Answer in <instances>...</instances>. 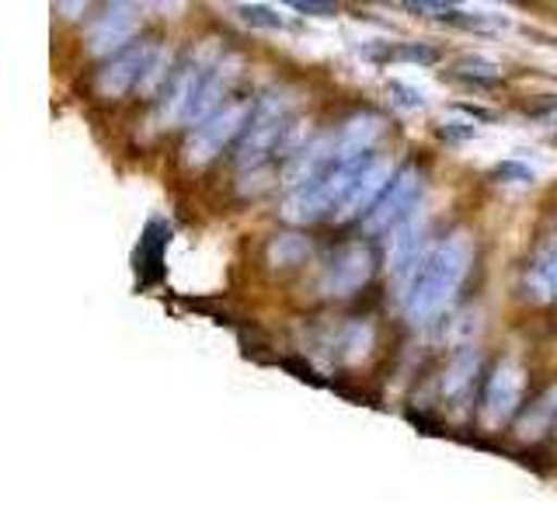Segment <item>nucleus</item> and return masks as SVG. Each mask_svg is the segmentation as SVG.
<instances>
[{
    "label": "nucleus",
    "mask_w": 557,
    "mask_h": 522,
    "mask_svg": "<svg viewBox=\"0 0 557 522\" xmlns=\"http://www.w3.org/2000/svg\"><path fill=\"white\" fill-rule=\"evenodd\" d=\"M498 174H505V178H516V182H533V171L530 167H519V164H502Z\"/></svg>",
    "instance_id": "obj_20"
},
{
    "label": "nucleus",
    "mask_w": 557,
    "mask_h": 522,
    "mask_svg": "<svg viewBox=\"0 0 557 522\" xmlns=\"http://www.w3.org/2000/svg\"><path fill=\"white\" fill-rule=\"evenodd\" d=\"M554 422H557V418H554Z\"/></svg>",
    "instance_id": "obj_22"
},
{
    "label": "nucleus",
    "mask_w": 557,
    "mask_h": 522,
    "mask_svg": "<svg viewBox=\"0 0 557 522\" xmlns=\"http://www.w3.org/2000/svg\"><path fill=\"white\" fill-rule=\"evenodd\" d=\"M153 52H157L153 42H139V46H129L104 60V66L95 74L98 98H122L129 87H139V80H144L147 66L153 60Z\"/></svg>",
    "instance_id": "obj_6"
},
{
    "label": "nucleus",
    "mask_w": 557,
    "mask_h": 522,
    "mask_svg": "<svg viewBox=\"0 0 557 522\" xmlns=\"http://www.w3.org/2000/svg\"><path fill=\"white\" fill-rule=\"evenodd\" d=\"M293 8L304 11V14H335V8H331V4H307V0H296Z\"/></svg>",
    "instance_id": "obj_21"
},
{
    "label": "nucleus",
    "mask_w": 557,
    "mask_h": 522,
    "mask_svg": "<svg viewBox=\"0 0 557 522\" xmlns=\"http://www.w3.org/2000/svg\"><path fill=\"white\" fill-rule=\"evenodd\" d=\"M522 390H527V370L516 359H502L495 365V373L484 383V397H481V418L487 428H498L502 422L519 411Z\"/></svg>",
    "instance_id": "obj_5"
},
{
    "label": "nucleus",
    "mask_w": 557,
    "mask_h": 522,
    "mask_svg": "<svg viewBox=\"0 0 557 522\" xmlns=\"http://www.w3.org/2000/svg\"><path fill=\"white\" fill-rule=\"evenodd\" d=\"M383 136V119L380 115H356L348 119L342 133L335 136L338 144V161H356V157H370L373 144Z\"/></svg>",
    "instance_id": "obj_11"
},
{
    "label": "nucleus",
    "mask_w": 557,
    "mask_h": 522,
    "mask_svg": "<svg viewBox=\"0 0 557 522\" xmlns=\"http://www.w3.org/2000/svg\"><path fill=\"white\" fill-rule=\"evenodd\" d=\"M443 136H449V139H467V136H474V126H467V122H446Z\"/></svg>",
    "instance_id": "obj_19"
},
{
    "label": "nucleus",
    "mask_w": 557,
    "mask_h": 522,
    "mask_svg": "<svg viewBox=\"0 0 557 522\" xmlns=\"http://www.w3.org/2000/svg\"><path fill=\"white\" fill-rule=\"evenodd\" d=\"M251 112H255L251 98L248 101H226L216 115H209L202 126L191 129V136L185 139V150H182L185 161L191 167H202V164L213 161V157H220L223 147L251 122Z\"/></svg>",
    "instance_id": "obj_3"
},
{
    "label": "nucleus",
    "mask_w": 557,
    "mask_h": 522,
    "mask_svg": "<svg viewBox=\"0 0 557 522\" xmlns=\"http://www.w3.org/2000/svg\"><path fill=\"white\" fill-rule=\"evenodd\" d=\"M478 373V352H460L457 359L449 362V370L443 373V394L446 397H460L470 387V376Z\"/></svg>",
    "instance_id": "obj_13"
},
{
    "label": "nucleus",
    "mask_w": 557,
    "mask_h": 522,
    "mask_svg": "<svg viewBox=\"0 0 557 522\" xmlns=\"http://www.w3.org/2000/svg\"><path fill=\"white\" fill-rule=\"evenodd\" d=\"M293 129V101L286 95H269L255 104L248 129H244V139L237 147V164L240 167H261V161L275 150L278 144L289 136Z\"/></svg>",
    "instance_id": "obj_2"
},
{
    "label": "nucleus",
    "mask_w": 557,
    "mask_h": 522,
    "mask_svg": "<svg viewBox=\"0 0 557 522\" xmlns=\"http://www.w3.org/2000/svg\"><path fill=\"white\" fill-rule=\"evenodd\" d=\"M457 77H463L470 84H498V66L484 63V60H463V63H457Z\"/></svg>",
    "instance_id": "obj_16"
},
{
    "label": "nucleus",
    "mask_w": 557,
    "mask_h": 522,
    "mask_svg": "<svg viewBox=\"0 0 557 522\" xmlns=\"http://www.w3.org/2000/svg\"><path fill=\"white\" fill-rule=\"evenodd\" d=\"M168 244V226L164 223H150L147 226V237L139 240V265L147 269V278L157 275V269H161V248Z\"/></svg>",
    "instance_id": "obj_14"
},
{
    "label": "nucleus",
    "mask_w": 557,
    "mask_h": 522,
    "mask_svg": "<svg viewBox=\"0 0 557 522\" xmlns=\"http://www.w3.org/2000/svg\"><path fill=\"white\" fill-rule=\"evenodd\" d=\"M373 275V254L362 244H345V248L327 261L321 272V293L324 296H348L359 286H366V278Z\"/></svg>",
    "instance_id": "obj_8"
},
{
    "label": "nucleus",
    "mask_w": 557,
    "mask_h": 522,
    "mask_svg": "<svg viewBox=\"0 0 557 522\" xmlns=\"http://www.w3.org/2000/svg\"><path fill=\"white\" fill-rule=\"evenodd\" d=\"M136 32V14L133 8L126 4H115L109 8L104 14H98L91 28H87V49L98 52V57H104V52H122V46L129 42V35ZM129 49V46H126Z\"/></svg>",
    "instance_id": "obj_9"
},
{
    "label": "nucleus",
    "mask_w": 557,
    "mask_h": 522,
    "mask_svg": "<svg viewBox=\"0 0 557 522\" xmlns=\"http://www.w3.org/2000/svg\"><path fill=\"white\" fill-rule=\"evenodd\" d=\"M209 60H213V49H202L199 57H191L188 63L174 70V77L168 80L164 98H161V122H168V126H174V122H188L206 77L213 74V66H216V63L209 66Z\"/></svg>",
    "instance_id": "obj_4"
},
{
    "label": "nucleus",
    "mask_w": 557,
    "mask_h": 522,
    "mask_svg": "<svg viewBox=\"0 0 557 522\" xmlns=\"http://www.w3.org/2000/svg\"><path fill=\"white\" fill-rule=\"evenodd\" d=\"M470 261H474V248H470L467 234H453L449 240H443L425 258L422 272H418V278L408 289V318L429 321L435 313H443L453 303V296L460 293L470 272Z\"/></svg>",
    "instance_id": "obj_1"
},
{
    "label": "nucleus",
    "mask_w": 557,
    "mask_h": 522,
    "mask_svg": "<svg viewBox=\"0 0 557 522\" xmlns=\"http://www.w3.org/2000/svg\"><path fill=\"white\" fill-rule=\"evenodd\" d=\"M307 251H310L307 240H300V237H278V240H272L269 258L278 261V265H293V261H300Z\"/></svg>",
    "instance_id": "obj_15"
},
{
    "label": "nucleus",
    "mask_w": 557,
    "mask_h": 522,
    "mask_svg": "<svg viewBox=\"0 0 557 522\" xmlns=\"http://www.w3.org/2000/svg\"><path fill=\"white\" fill-rule=\"evenodd\" d=\"M533 283H536L540 289H544V293H557V251L544 261V265L536 269Z\"/></svg>",
    "instance_id": "obj_18"
},
{
    "label": "nucleus",
    "mask_w": 557,
    "mask_h": 522,
    "mask_svg": "<svg viewBox=\"0 0 557 522\" xmlns=\"http://www.w3.org/2000/svg\"><path fill=\"white\" fill-rule=\"evenodd\" d=\"M391 164L387 161H380V157H373V164L366 167V174L359 178V185H356V191H352V199L345 202V209L338 213V220H352V216H370V206L373 202H380L376 196L383 191V182H391Z\"/></svg>",
    "instance_id": "obj_12"
},
{
    "label": "nucleus",
    "mask_w": 557,
    "mask_h": 522,
    "mask_svg": "<svg viewBox=\"0 0 557 522\" xmlns=\"http://www.w3.org/2000/svg\"><path fill=\"white\" fill-rule=\"evenodd\" d=\"M418 191H422V174H418L414 167H405L397 174V178L391 182V188L383 191L380 202L370 209V216H366L362 223V231L366 234H380V231H391L394 223H400L408 213H411V206L418 199Z\"/></svg>",
    "instance_id": "obj_7"
},
{
    "label": "nucleus",
    "mask_w": 557,
    "mask_h": 522,
    "mask_svg": "<svg viewBox=\"0 0 557 522\" xmlns=\"http://www.w3.org/2000/svg\"><path fill=\"white\" fill-rule=\"evenodd\" d=\"M422 240H425V220H408L397 231V237L391 240V272L400 278V283H414V278H418V261L425 265Z\"/></svg>",
    "instance_id": "obj_10"
},
{
    "label": "nucleus",
    "mask_w": 557,
    "mask_h": 522,
    "mask_svg": "<svg viewBox=\"0 0 557 522\" xmlns=\"http://www.w3.org/2000/svg\"><path fill=\"white\" fill-rule=\"evenodd\" d=\"M237 11H240V17H244V22H248V25H261V28H283V25H286L283 17H278L272 8H261V4L237 8Z\"/></svg>",
    "instance_id": "obj_17"
}]
</instances>
